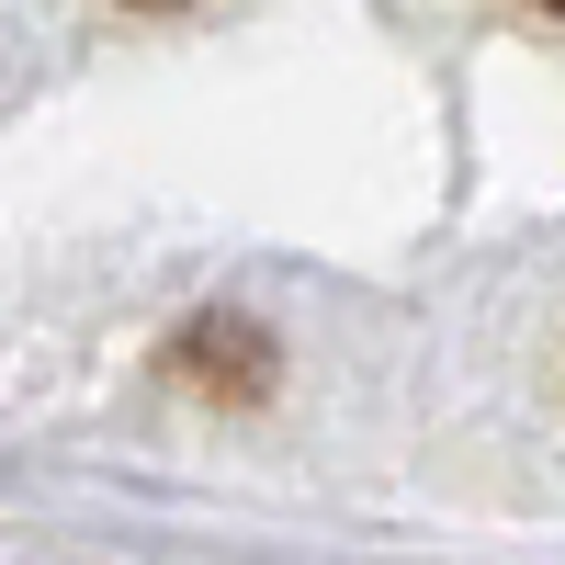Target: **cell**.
Wrapping results in <instances>:
<instances>
[{
  "label": "cell",
  "mask_w": 565,
  "mask_h": 565,
  "mask_svg": "<svg viewBox=\"0 0 565 565\" xmlns=\"http://www.w3.org/2000/svg\"><path fill=\"white\" fill-rule=\"evenodd\" d=\"M554 12H565V0H554Z\"/></svg>",
  "instance_id": "1"
}]
</instances>
